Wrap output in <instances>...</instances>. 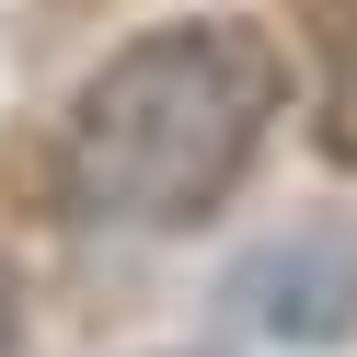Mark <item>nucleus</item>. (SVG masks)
<instances>
[{
	"instance_id": "f257e3e1",
	"label": "nucleus",
	"mask_w": 357,
	"mask_h": 357,
	"mask_svg": "<svg viewBox=\"0 0 357 357\" xmlns=\"http://www.w3.org/2000/svg\"><path fill=\"white\" fill-rule=\"evenodd\" d=\"M277 104H288V70L265 24H242V12L150 24L70 93L58 185H70V208L127 219V231H196L208 208L242 196Z\"/></svg>"
},
{
	"instance_id": "f03ea898",
	"label": "nucleus",
	"mask_w": 357,
	"mask_h": 357,
	"mask_svg": "<svg viewBox=\"0 0 357 357\" xmlns=\"http://www.w3.org/2000/svg\"><path fill=\"white\" fill-rule=\"evenodd\" d=\"M242 311L277 346H346L357 334V231H288L242 265Z\"/></svg>"
},
{
	"instance_id": "7ed1b4c3",
	"label": "nucleus",
	"mask_w": 357,
	"mask_h": 357,
	"mask_svg": "<svg viewBox=\"0 0 357 357\" xmlns=\"http://www.w3.org/2000/svg\"><path fill=\"white\" fill-rule=\"evenodd\" d=\"M311 58V150L334 173H357V0H288Z\"/></svg>"
},
{
	"instance_id": "20e7f679",
	"label": "nucleus",
	"mask_w": 357,
	"mask_h": 357,
	"mask_svg": "<svg viewBox=\"0 0 357 357\" xmlns=\"http://www.w3.org/2000/svg\"><path fill=\"white\" fill-rule=\"evenodd\" d=\"M0 357H24V277H12V254H0Z\"/></svg>"
}]
</instances>
